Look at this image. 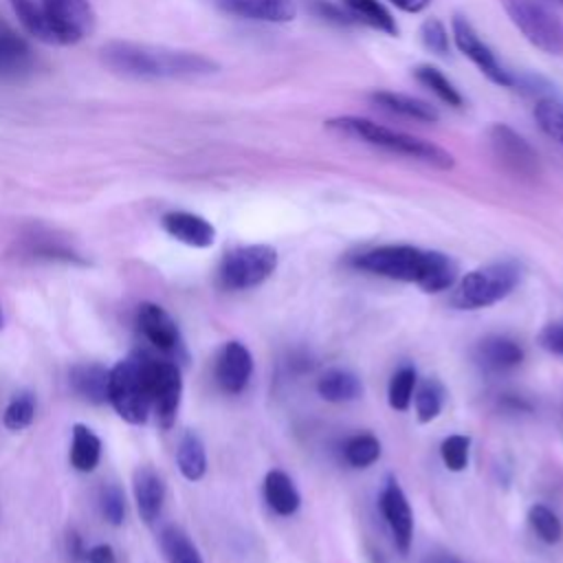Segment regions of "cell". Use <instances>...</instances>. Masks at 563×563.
Returning <instances> with one entry per match:
<instances>
[{
  "label": "cell",
  "mask_w": 563,
  "mask_h": 563,
  "mask_svg": "<svg viewBox=\"0 0 563 563\" xmlns=\"http://www.w3.org/2000/svg\"><path fill=\"white\" fill-rule=\"evenodd\" d=\"M99 59L114 75L132 79H198L220 70V64L202 53L128 40L106 42Z\"/></svg>",
  "instance_id": "6da1fadb"
},
{
  "label": "cell",
  "mask_w": 563,
  "mask_h": 563,
  "mask_svg": "<svg viewBox=\"0 0 563 563\" xmlns=\"http://www.w3.org/2000/svg\"><path fill=\"white\" fill-rule=\"evenodd\" d=\"M354 268L396 282L418 284L424 292L449 290L457 279V264L440 251L411 244H383L354 255Z\"/></svg>",
  "instance_id": "7a4b0ae2"
},
{
  "label": "cell",
  "mask_w": 563,
  "mask_h": 563,
  "mask_svg": "<svg viewBox=\"0 0 563 563\" xmlns=\"http://www.w3.org/2000/svg\"><path fill=\"white\" fill-rule=\"evenodd\" d=\"M325 128L341 134V136L363 141L372 147H380V150H387L391 154H402V156L422 161V163H427L431 167H438V169H451L453 167V156L446 150H442L440 145H435L431 141H424V139H418L413 134L374 123V121L363 119V117H336V119L325 121Z\"/></svg>",
  "instance_id": "3957f363"
},
{
  "label": "cell",
  "mask_w": 563,
  "mask_h": 563,
  "mask_svg": "<svg viewBox=\"0 0 563 563\" xmlns=\"http://www.w3.org/2000/svg\"><path fill=\"white\" fill-rule=\"evenodd\" d=\"M147 358L150 354L136 352L110 367L108 402L130 424H143L152 409Z\"/></svg>",
  "instance_id": "277c9868"
},
{
  "label": "cell",
  "mask_w": 563,
  "mask_h": 563,
  "mask_svg": "<svg viewBox=\"0 0 563 563\" xmlns=\"http://www.w3.org/2000/svg\"><path fill=\"white\" fill-rule=\"evenodd\" d=\"M521 279L519 264L504 260L466 273L453 288L451 303L460 310L488 308L508 297Z\"/></svg>",
  "instance_id": "5b68a950"
},
{
  "label": "cell",
  "mask_w": 563,
  "mask_h": 563,
  "mask_svg": "<svg viewBox=\"0 0 563 563\" xmlns=\"http://www.w3.org/2000/svg\"><path fill=\"white\" fill-rule=\"evenodd\" d=\"M501 7L532 46L550 55L563 53V22L543 0H501Z\"/></svg>",
  "instance_id": "8992f818"
},
{
  "label": "cell",
  "mask_w": 563,
  "mask_h": 563,
  "mask_svg": "<svg viewBox=\"0 0 563 563\" xmlns=\"http://www.w3.org/2000/svg\"><path fill=\"white\" fill-rule=\"evenodd\" d=\"M277 268V251L268 244H246L229 251L218 268L227 290H246L266 282Z\"/></svg>",
  "instance_id": "52a82bcc"
},
{
  "label": "cell",
  "mask_w": 563,
  "mask_h": 563,
  "mask_svg": "<svg viewBox=\"0 0 563 563\" xmlns=\"http://www.w3.org/2000/svg\"><path fill=\"white\" fill-rule=\"evenodd\" d=\"M147 378H150V396L156 420L163 429H169L176 422L180 396H183V376L174 361L165 358H147Z\"/></svg>",
  "instance_id": "ba28073f"
},
{
  "label": "cell",
  "mask_w": 563,
  "mask_h": 563,
  "mask_svg": "<svg viewBox=\"0 0 563 563\" xmlns=\"http://www.w3.org/2000/svg\"><path fill=\"white\" fill-rule=\"evenodd\" d=\"M451 29H453V40L460 53H464L479 68L484 77H488L493 84L501 88L517 86L515 75L497 59V55L490 51V46L479 37L475 26L464 15H455Z\"/></svg>",
  "instance_id": "9c48e42d"
},
{
  "label": "cell",
  "mask_w": 563,
  "mask_h": 563,
  "mask_svg": "<svg viewBox=\"0 0 563 563\" xmlns=\"http://www.w3.org/2000/svg\"><path fill=\"white\" fill-rule=\"evenodd\" d=\"M59 33L62 44H75L97 24V15L88 0H37Z\"/></svg>",
  "instance_id": "30bf717a"
},
{
  "label": "cell",
  "mask_w": 563,
  "mask_h": 563,
  "mask_svg": "<svg viewBox=\"0 0 563 563\" xmlns=\"http://www.w3.org/2000/svg\"><path fill=\"white\" fill-rule=\"evenodd\" d=\"M488 143L495 156L517 176H534L539 172V156L534 147L512 128L495 123L488 130Z\"/></svg>",
  "instance_id": "8fae6325"
},
{
  "label": "cell",
  "mask_w": 563,
  "mask_h": 563,
  "mask_svg": "<svg viewBox=\"0 0 563 563\" xmlns=\"http://www.w3.org/2000/svg\"><path fill=\"white\" fill-rule=\"evenodd\" d=\"M380 510L394 534V543L400 552H409L413 539V515L411 506L396 479H387L380 493Z\"/></svg>",
  "instance_id": "7c38bea8"
},
{
  "label": "cell",
  "mask_w": 563,
  "mask_h": 563,
  "mask_svg": "<svg viewBox=\"0 0 563 563\" xmlns=\"http://www.w3.org/2000/svg\"><path fill=\"white\" fill-rule=\"evenodd\" d=\"M253 374V356L249 347L240 341H229L216 361V380L222 391L240 394Z\"/></svg>",
  "instance_id": "4fadbf2b"
},
{
  "label": "cell",
  "mask_w": 563,
  "mask_h": 563,
  "mask_svg": "<svg viewBox=\"0 0 563 563\" xmlns=\"http://www.w3.org/2000/svg\"><path fill=\"white\" fill-rule=\"evenodd\" d=\"M136 325L141 334L161 352H176L180 345V332L176 321L158 303H141L136 310Z\"/></svg>",
  "instance_id": "5bb4252c"
},
{
  "label": "cell",
  "mask_w": 563,
  "mask_h": 563,
  "mask_svg": "<svg viewBox=\"0 0 563 563\" xmlns=\"http://www.w3.org/2000/svg\"><path fill=\"white\" fill-rule=\"evenodd\" d=\"M211 7L257 22L284 24L297 15L295 0H205Z\"/></svg>",
  "instance_id": "9a60e30c"
},
{
  "label": "cell",
  "mask_w": 563,
  "mask_h": 563,
  "mask_svg": "<svg viewBox=\"0 0 563 563\" xmlns=\"http://www.w3.org/2000/svg\"><path fill=\"white\" fill-rule=\"evenodd\" d=\"M161 224L174 240L194 249H207L216 242L213 224L189 211H167L161 218Z\"/></svg>",
  "instance_id": "2e32d148"
},
{
  "label": "cell",
  "mask_w": 563,
  "mask_h": 563,
  "mask_svg": "<svg viewBox=\"0 0 563 563\" xmlns=\"http://www.w3.org/2000/svg\"><path fill=\"white\" fill-rule=\"evenodd\" d=\"M475 363L486 372H508L523 361V350L508 336H486L473 350Z\"/></svg>",
  "instance_id": "e0dca14e"
},
{
  "label": "cell",
  "mask_w": 563,
  "mask_h": 563,
  "mask_svg": "<svg viewBox=\"0 0 563 563\" xmlns=\"http://www.w3.org/2000/svg\"><path fill=\"white\" fill-rule=\"evenodd\" d=\"M134 499L141 519L145 523H154L165 501V484L154 468L141 466L134 473Z\"/></svg>",
  "instance_id": "ac0fdd59"
},
{
  "label": "cell",
  "mask_w": 563,
  "mask_h": 563,
  "mask_svg": "<svg viewBox=\"0 0 563 563\" xmlns=\"http://www.w3.org/2000/svg\"><path fill=\"white\" fill-rule=\"evenodd\" d=\"M70 387L75 394H79L84 400L101 405L108 400V380H110V369H106L99 363H81L75 365L68 374Z\"/></svg>",
  "instance_id": "d6986e66"
},
{
  "label": "cell",
  "mask_w": 563,
  "mask_h": 563,
  "mask_svg": "<svg viewBox=\"0 0 563 563\" xmlns=\"http://www.w3.org/2000/svg\"><path fill=\"white\" fill-rule=\"evenodd\" d=\"M33 68L31 46L0 24V77H20Z\"/></svg>",
  "instance_id": "ffe728a7"
},
{
  "label": "cell",
  "mask_w": 563,
  "mask_h": 563,
  "mask_svg": "<svg viewBox=\"0 0 563 563\" xmlns=\"http://www.w3.org/2000/svg\"><path fill=\"white\" fill-rule=\"evenodd\" d=\"M369 99L376 106H380L383 110H387L391 114L413 119V121L435 123L440 119L438 110L431 103H427L422 99H416V97H409V95H400V92H391V90H376V92L369 95Z\"/></svg>",
  "instance_id": "44dd1931"
},
{
  "label": "cell",
  "mask_w": 563,
  "mask_h": 563,
  "mask_svg": "<svg viewBox=\"0 0 563 563\" xmlns=\"http://www.w3.org/2000/svg\"><path fill=\"white\" fill-rule=\"evenodd\" d=\"M9 4L29 35L44 44H62L59 33L37 0H9Z\"/></svg>",
  "instance_id": "7402d4cb"
},
{
  "label": "cell",
  "mask_w": 563,
  "mask_h": 563,
  "mask_svg": "<svg viewBox=\"0 0 563 563\" xmlns=\"http://www.w3.org/2000/svg\"><path fill=\"white\" fill-rule=\"evenodd\" d=\"M264 497L268 501V506L282 515V517H290L297 512L299 504H301V497L292 484V479L275 468V471H268L266 473V479H264Z\"/></svg>",
  "instance_id": "603a6c76"
},
{
  "label": "cell",
  "mask_w": 563,
  "mask_h": 563,
  "mask_svg": "<svg viewBox=\"0 0 563 563\" xmlns=\"http://www.w3.org/2000/svg\"><path fill=\"white\" fill-rule=\"evenodd\" d=\"M317 394L328 402H350L363 394V385L356 374L334 367L319 376Z\"/></svg>",
  "instance_id": "cb8c5ba5"
},
{
  "label": "cell",
  "mask_w": 563,
  "mask_h": 563,
  "mask_svg": "<svg viewBox=\"0 0 563 563\" xmlns=\"http://www.w3.org/2000/svg\"><path fill=\"white\" fill-rule=\"evenodd\" d=\"M68 460H70V466L79 473H92L97 468L101 460V440L90 427L81 422L73 424V442H70Z\"/></svg>",
  "instance_id": "d4e9b609"
},
{
  "label": "cell",
  "mask_w": 563,
  "mask_h": 563,
  "mask_svg": "<svg viewBox=\"0 0 563 563\" xmlns=\"http://www.w3.org/2000/svg\"><path fill=\"white\" fill-rule=\"evenodd\" d=\"M176 464H178V471L183 473V477L189 482H198L205 477L207 451H205L202 440L194 431H187L180 438L178 451H176Z\"/></svg>",
  "instance_id": "484cf974"
},
{
  "label": "cell",
  "mask_w": 563,
  "mask_h": 563,
  "mask_svg": "<svg viewBox=\"0 0 563 563\" xmlns=\"http://www.w3.org/2000/svg\"><path fill=\"white\" fill-rule=\"evenodd\" d=\"M158 543L167 563H205L189 534L178 526L163 528Z\"/></svg>",
  "instance_id": "4316f807"
},
{
  "label": "cell",
  "mask_w": 563,
  "mask_h": 563,
  "mask_svg": "<svg viewBox=\"0 0 563 563\" xmlns=\"http://www.w3.org/2000/svg\"><path fill=\"white\" fill-rule=\"evenodd\" d=\"M343 4L347 7L352 18L365 22L367 26L387 35H398V24L394 15L378 0H343Z\"/></svg>",
  "instance_id": "83f0119b"
},
{
  "label": "cell",
  "mask_w": 563,
  "mask_h": 563,
  "mask_svg": "<svg viewBox=\"0 0 563 563\" xmlns=\"http://www.w3.org/2000/svg\"><path fill=\"white\" fill-rule=\"evenodd\" d=\"M413 407L420 422H431L440 416L444 405V387L438 378H427L413 389Z\"/></svg>",
  "instance_id": "f1b7e54d"
},
{
  "label": "cell",
  "mask_w": 563,
  "mask_h": 563,
  "mask_svg": "<svg viewBox=\"0 0 563 563\" xmlns=\"http://www.w3.org/2000/svg\"><path fill=\"white\" fill-rule=\"evenodd\" d=\"M534 121L548 139L563 147V101L554 97L539 99L534 106Z\"/></svg>",
  "instance_id": "f546056e"
},
{
  "label": "cell",
  "mask_w": 563,
  "mask_h": 563,
  "mask_svg": "<svg viewBox=\"0 0 563 563\" xmlns=\"http://www.w3.org/2000/svg\"><path fill=\"white\" fill-rule=\"evenodd\" d=\"M345 462L354 468L372 466L380 457V442L372 433H356L343 444Z\"/></svg>",
  "instance_id": "4dcf8cb0"
},
{
  "label": "cell",
  "mask_w": 563,
  "mask_h": 563,
  "mask_svg": "<svg viewBox=\"0 0 563 563\" xmlns=\"http://www.w3.org/2000/svg\"><path fill=\"white\" fill-rule=\"evenodd\" d=\"M416 79L420 84H424L435 97H440L446 106H453V108H462V95L457 92V88L444 77L442 70H438L435 66H429V64H422L413 70Z\"/></svg>",
  "instance_id": "1f68e13d"
},
{
  "label": "cell",
  "mask_w": 563,
  "mask_h": 563,
  "mask_svg": "<svg viewBox=\"0 0 563 563\" xmlns=\"http://www.w3.org/2000/svg\"><path fill=\"white\" fill-rule=\"evenodd\" d=\"M416 383H418V376H416V369L411 365H402L400 369H396V374L391 376L389 387H387L389 407L396 409V411L409 409Z\"/></svg>",
  "instance_id": "d6a6232c"
},
{
  "label": "cell",
  "mask_w": 563,
  "mask_h": 563,
  "mask_svg": "<svg viewBox=\"0 0 563 563\" xmlns=\"http://www.w3.org/2000/svg\"><path fill=\"white\" fill-rule=\"evenodd\" d=\"M35 418V396L29 391H22L11 398L2 413V424L9 431H22L26 429Z\"/></svg>",
  "instance_id": "836d02e7"
},
{
  "label": "cell",
  "mask_w": 563,
  "mask_h": 563,
  "mask_svg": "<svg viewBox=\"0 0 563 563\" xmlns=\"http://www.w3.org/2000/svg\"><path fill=\"white\" fill-rule=\"evenodd\" d=\"M528 523L532 526V530L539 534L541 541L545 543H556L563 537V523L556 517L554 510H550L543 504H534L528 510Z\"/></svg>",
  "instance_id": "e575fe53"
},
{
  "label": "cell",
  "mask_w": 563,
  "mask_h": 563,
  "mask_svg": "<svg viewBox=\"0 0 563 563\" xmlns=\"http://www.w3.org/2000/svg\"><path fill=\"white\" fill-rule=\"evenodd\" d=\"M468 449H471V438L468 435L453 433V435L444 438V442L440 444V455H442L444 466L453 473L464 471L466 464H468Z\"/></svg>",
  "instance_id": "d590c367"
},
{
  "label": "cell",
  "mask_w": 563,
  "mask_h": 563,
  "mask_svg": "<svg viewBox=\"0 0 563 563\" xmlns=\"http://www.w3.org/2000/svg\"><path fill=\"white\" fill-rule=\"evenodd\" d=\"M99 506H101V515L106 517L108 523H112V526L123 523V519H125V497H123V490L117 484L103 486V490L99 495Z\"/></svg>",
  "instance_id": "8d00e7d4"
},
{
  "label": "cell",
  "mask_w": 563,
  "mask_h": 563,
  "mask_svg": "<svg viewBox=\"0 0 563 563\" xmlns=\"http://www.w3.org/2000/svg\"><path fill=\"white\" fill-rule=\"evenodd\" d=\"M420 40L427 51L435 55H446L449 53V31L438 18H427L420 26Z\"/></svg>",
  "instance_id": "74e56055"
},
{
  "label": "cell",
  "mask_w": 563,
  "mask_h": 563,
  "mask_svg": "<svg viewBox=\"0 0 563 563\" xmlns=\"http://www.w3.org/2000/svg\"><path fill=\"white\" fill-rule=\"evenodd\" d=\"M539 345L554 354V356H563V319L559 321H552V323H545L537 336Z\"/></svg>",
  "instance_id": "f35d334b"
},
{
  "label": "cell",
  "mask_w": 563,
  "mask_h": 563,
  "mask_svg": "<svg viewBox=\"0 0 563 563\" xmlns=\"http://www.w3.org/2000/svg\"><path fill=\"white\" fill-rule=\"evenodd\" d=\"M84 559L88 563H117V554H114L112 545H108V543L92 545L90 550L84 552Z\"/></svg>",
  "instance_id": "ab89813d"
},
{
  "label": "cell",
  "mask_w": 563,
  "mask_h": 563,
  "mask_svg": "<svg viewBox=\"0 0 563 563\" xmlns=\"http://www.w3.org/2000/svg\"><path fill=\"white\" fill-rule=\"evenodd\" d=\"M394 7H398L400 11H407V13H420L422 9L429 7L431 0H389Z\"/></svg>",
  "instance_id": "60d3db41"
},
{
  "label": "cell",
  "mask_w": 563,
  "mask_h": 563,
  "mask_svg": "<svg viewBox=\"0 0 563 563\" xmlns=\"http://www.w3.org/2000/svg\"><path fill=\"white\" fill-rule=\"evenodd\" d=\"M2 325H4V314H2V308H0V330H2Z\"/></svg>",
  "instance_id": "b9f144b4"
},
{
  "label": "cell",
  "mask_w": 563,
  "mask_h": 563,
  "mask_svg": "<svg viewBox=\"0 0 563 563\" xmlns=\"http://www.w3.org/2000/svg\"><path fill=\"white\" fill-rule=\"evenodd\" d=\"M552 2H559V4H563V0H552Z\"/></svg>",
  "instance_id": "7bdbcfd3"
},
{
  "label": "cell",
  "mask_w": 563,
  "mask_h": 563,
  "mask_svg": "<svg viewBox=\"0 0 563 563\" xmlns=\"http://www.w3.org/2000/svg\"><path fill=\"white\" fill-rule=\"evenodd\" d=\"M438 563H453V561H438Z\"/></svg>",
  "instance_id": "ee69618b"
}]
</instances>
